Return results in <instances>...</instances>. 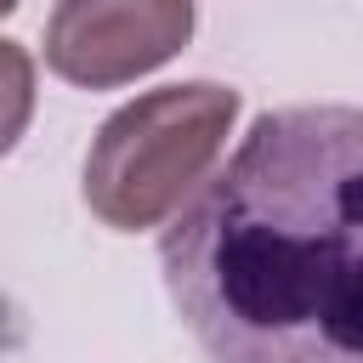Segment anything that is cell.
Here are the masks:
<instances>
[{"mask_svg":"<svg viewBox=\"0 0 363 363\" xmlns=\"http://www.w3.org/2000/svg\"><path fill=\"white\" fill-rule=\"evenodd\" d=\"M159 267L204 363H363V108L261 113Z\"/></svg>","mask_w":363,"mask_h":363,"instance_id":"obj_1","label":"cell"},{"mask_svg":"<svg viewBox=\"0 0 363 363\" xmlns=\"http://www.w3.org/2000/svg\"><path fill=\"white\" fill-rule=\"evenodd\" d=\"M233 119L238 91L216 79L159 85L113 108L85 147V210L113 233L176 221L182 204L210 182Z\"/></svg>","mask_w":363,"mask_h":363,"instance_id":"obj_2","label":"cell"},{"mask_svg":"<svg viewBox=\"0 0 363 363\" xmlns=\"http://www.w3.org/2000/svg\"><path fill=\"white\" fill-rule=\"evenodd\" d=\"M187 34V0H62L45 17V62L68 85L113 91L170 62Z\"/></svg>","mask_w":363,"mask_h":363,"instance_id":"obj_3","label":"cell"},{"mask_svg":"<svg viewBox=\"0 0 363 363\" xmlns=\"http://www.w3.org/2000/svg\"><path fill=\"white\" fill-rule=\"evenodd\" d=\"M34 119V57L17 40H0V159Z\"/></svg>","mask_w":363,"mask_h":363,"instance_id":"obj_4","label":"cell"}]
</instances>
